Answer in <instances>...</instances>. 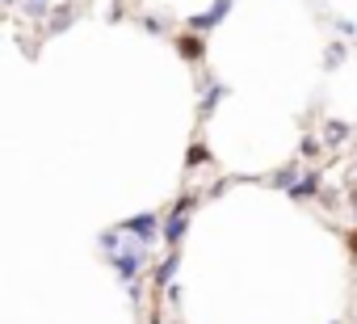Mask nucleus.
Returning <instances> with one entry per match:
<instances>
[{"label": "nucleus", "instance_id": "14", "mask_svg": "<svg viewBox=\"0 0 357 324\" xmlns=\"http://www.w3.org/2000/svg\"><path fill=\"white\" fill-rule=\"evenodd\" d=\"M344 249H349V257H357V228L344 232Z\"/></svg>", "mask_w": 357, "mask_h": 324}, {"label": "nucleus", "instance_id": "12", "mask_svg": "<svg viewBox=\"0 0 357 324\" xmlns=\"http://www.w3.org/2000/svg\"><path fill=\"white\" fill-rule=\"evenodd\" d=\"M340 59H344V43H332V47L324 51V68H336Z\"/></svg>", "mask_w": 357, "mask_h": 324}, {"label": "nucleus", "instance_id": "8", "mask_svg": "<svg viewBox=\"0 0 357 324\" xmlns=\"http://www.w3.org/2000/svg\"><path fill=\"white\" fill-rule=\"evenodd\" d=\"M344 139H349V126L336 122V118H328V122H324V147H340Z\"/></svg>", "mask_w": 357, "mask_h": 324}, {"label": "nucleus", "instance_id": "9", "mask_svg": "<svg viewBox=\"0 0 357 324\" xmlns=\"http://www.w3.org/2000/svg\"><path fill=\"white\" fill-rule=\"evenodd\" d=\"M223 97H227V84H211V89H206V97H202V105H198V114H202V118H211V114H215V105H219Z\"/></svg>", "mask_w": 357, "mask_h": 324}, {"label": "nucleus", "instance_id": "5", "mask_svg": "<svg viewBox=\"0 0 357 324\" xmlns=\"http://www.w3.org/2000/svg\"><path fill=\"white\" fill-rule=\"evenodd\" d=\"M231 5H236V0H215V5L206 9V13H198V17H190V30H198V34H211L227 13H231Z\"/></svg>", "mask_w": 357, "mask_h": 324}, {"label": "nucleus", "instance_id": "11", "mask_svg": "<svg viewBox=\"0 0 357 324\" xmlns=\"http://www.w3.org/2000/svg\"><path fill=\"white\" fill-rule=\"evenodd\" d=\"M298 177H303V173H298V169H278V173H273V177H269V186H273V190H290V186H294V182H298Z\"/></svg>", "mask_w": 357, "mask_h": 324}, {"label": "nucleus", "instance_id": "18", "mask_svg": "<svg viewBox=\"0 0 357 324\" xmlns=\"http://www.w3.org/2000/svg\"><path fill=\"white\" fill-rule=\"evenodd\" d=\"M353 177H357V160H353Z\"/></svg>", "mask_w": 357, "mask_h": 324}, {"label": "nucleus", "instance_id": "19", "mask_svg": "<svg viewBox=\"0 0 357 324\" xmlns=\"http://www.w3.org/2000/svg\"><path fill=\"white\" fill-rule=\"evenodd\" d=\"M328 324H344V320H328Z\"/></svg>", "mask_w": 357, "mask_h": 324}, {"label": "nucleus", "instance_id": "4", "mask_svg": "<svg viewBox=\"0 0 357 324\" xmlns=\"http://www.w3.org/2000/svg\"><path fill=\"white\" fill-rule=\"evenodd\" d=\"M172 47H176V55H181L185 64H202V59H206V43H202V34H198V30L176 34V38H172Z\"/></svg>", "mask_w": 357, "mask_h": 324}, {"label": "nucleus", "instance_id": "3", "mask_svg": "<svg viewBox=\"0 0 357 324\" xmlns=\"http://www.w3.org/2000/svg\"><path fill=\"white\" fill-rule=\"evenodd\" d=\"M190 215H194V211H185V207H176V202H172V211H168V219H164V244H168V249H176V244L185 240V232H190Z\"/></svg>", "mask_w": 357, "mask_h": 324}, {"label": "nucleus", "instance_id": "7", "mask_svg": "<svg viewBox=\"0 0 357 324\" xmlns=\"http://www.w3.org/2000/svg\"><path fill=\"white\" fill-rule=\"evenodd\" d=\"M176 265H181V249H168V257L155 265V286H168L172 274H176Z\"/></svg>", "mask_w": 357, "mask_h": 324}, {"label": "nucleus", "instance_id": "16", "mask_svg": "<svg viewBox=\"0 0 357 324\" xmlns=\"http://www.w3.org/2000/svg\"><path fill=\"white\" fill-rule=\"evenodd\" d=\"M147 324H164V311H160V307H151V320H147Z\"/></svg>", "mask_w": 357, "mask_h": 324}, {"label": "nucleus", "instance_id": "1", "mask_svg": "<svg viewBox=\"0 0 357 324\" xmlns=\"http://www.w3.org/2000/svg\"><path fill=\"white\" fill-rule=\"evenodd\" d=\"M143 261H147V244H143V240H135V236L126 240V249H122V253H114V257H109V265L118 270V278H122L126 286H130V282L139 278Z\"/></svg>", "mask_w": 357, "mask_h": 324}, {"label": "nucleus", "instance_id": "13", "mask_svg": "<svg viewBox=\"0 0 357 324\" xmlns=\"http://www.w3.org/2000/svg\"><path fill=\"white\" fill-rule=\"evenodd\" d=\"M319 152H324V139H315V135H307L298 143V156H319Z\"/></svg>", "mask_w": 357, "mask_h": 324}, {"label": "nucleus", "instance_id": "6", "mask_svg": "<svg viewBox=\"0 0 357 324\" xmlns=\"http://www.w3.org/2000/svg\"><path fill=\"white\" fill-rule=\"evenodd\" d=\"M319 186H324V173H315V169H311V173H303L286 194H290V202H307V198H315V194H319Z\"/></svg>", "mask_w": 357, "mask_h": 324}, {"label": "nucleus", "instance_id": "17", "mask_svg": "<svg viewBox=\"0 0 357 324\" xmlns=\"http://www.w3.org/2000/svg\"><path fill=\"white\" fill-rule=\"evenodd\" d=\"M349 207H353V215H357V190H353V194H349Z\"/></svg>", "mask_w": 357, "mask_h": 324}, {"label": "nucleus", "instance_id": "20", "mask_svg": "<svg viewBox=\"0 0 357 324\" xmlns=\"http://www.w3.org/2000/svg\"><path fill=\"white\" fill-rule=\"evenodd\" d=\"M353 47H357V43H353Z\"/></svg>", "mask_w": 357, "mask_h": 324}, {"label": "nucleus", "instance_id": "10", "mask_svg": "<svg viewBox=\"0 0 357 324\" xmlns=\"http://www.w3.org/2000/svg\"><path fill=\"white\" fill-rule=\"evenodd\" d=\"M198 165H211V147L206 143H190V152H185V169L194 173Z\"/></svg>", "mask_w": 357, "mask_h": 324}, {"label": "nucleus", "instance_id": "15", "mask_svg": "<svg viewBox=\"0 0 357 324\" xmlns=\"http://www.w3.org/2000/svg\"><path fill=\"white\" fill-rule=\"evenodd\" d=\"M30 13H34V17H43V13H47V0H30Z\"/></svg>", "mask_w": 357, "mask_h": 324}, {"label": "nucleus", "instance_id": "2", "mask_svg": "<svg viewBox=\"0 0 357 324\" xmlns=\"http://www.w3.org/2000/svg\"><path fill=\"white\" fill-rule=\"evenodd\" d=\"M118 228H122L126 236H135V240H143L147 249H151V244H155V240L164 236V223H160V219H155L151 211H147V215H135V219H126V223H118Z\"/></svg>", "mask_w": 357, "mask_h": 324}]
</instances>
